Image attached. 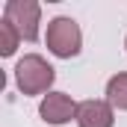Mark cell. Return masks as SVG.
<instances>
[{
	"instance_id": "7a4b0ae2",
	"label": "cell",
	"mask_w": 127,
	"mask_h": 127,
	"mask_svg": "<svg viewBox=\"0 0 127 127\" xmlns=\"http://www.w3.org/2000/svg\"><path fill=\"white\" fill-rule=\"evenodd\" d=\"M47 47H50V53H56L62 59L80 53V27H77V21L74 18H53L47 24Z\"/></svg>"
},
{
	"instance_id": "52a82bcc",
	"label": "cell",
	"mask_w": 127,
	"mask_h": 127,
	"mask_svg": "<svg viewBox=\"0 0 127 127\" xmlns=\"http://www.w3.org/2000/svg\"><path fill=\"white\" fill-rule=\"evenodd\" d=\"M18 38H21L18 30L3 18V21H0V53H3V56H12L15 47H18Z\"/></svg>"
},
{
	"instance_id": "3957f363",
	"label": "cell",
	"mask_w": 127,
	"mask_h": 127,
	"mask_svg": "<svg viewBox=\"0 0 127 127\" xmlns=\"http://www.w3.org/2000/svg\"><path fill=\"white\" fill-rule=\"evenodd\" d=\"M38 15H41V6L35 0H9L6 3V12H3V18L27 41H32L38 35Z\"/></svg>"
},
{
	"instance_id": "6da1fadb",
	"label": "cell",
	"mask_w": 127,
	"mask_h": 127,
	"mask_svg": "<svg viewBox=\"0 0 127 127\" xmlns=\"http://www.w3.org/2000/svg\"><path fill=\"white\" fill-rule=\"evenodd\" d=\"M53 68L44 62L41 56H24L18 68H15V80H18V89L24 92V95H41V92H47V86L53 83Z\"/></svg>"
},
{
	"instance_id": "8992f818",
	"label": "cell",
	"mask_w": 127,
	"mask_h": 127,
	"mask_svg": "<svg viewBox=\"0 0 127 127\" xmlns=\"http://www.w3.org/2000/svg\"><path fill=\"white\" fill-rule=\"evenodd\" d=\"M106 97H109L112 106L127 109V74H118V77L109 80V86H106Z\"/></svg>"
},
{
	"instance_id": "5b68a950",
	"label": "cell",
	"mask_w": 127,
	"mask_h": 127,
	"mask_svg": "<svg viewBox=\"0 0 127 127\" xmlns=\"http://www.w3.org/2000/svg\"><path fill=\"white\" fill-rule=\"evenodd\" d=\"M112 106L106 100H83L77 106V124L80 127H112Z\"/></svg>"
},
{
	"instance_id": "277c9868",
	"label": "cell",
	"mask_w": 127,
	"mask_h": 127,
	"mask_svg": "<svg viewBox=\"0 0 127 127\" xmlns=\"http://www.w3.org/2000/svg\"><path fill=\"white\" fill-rule=\"evenodd\" d=\"M38 112H41V118L47 124H65V121H71V115H77V103L65 92H50L41 100V109Z\"/></svg>"
}]
</instances>
